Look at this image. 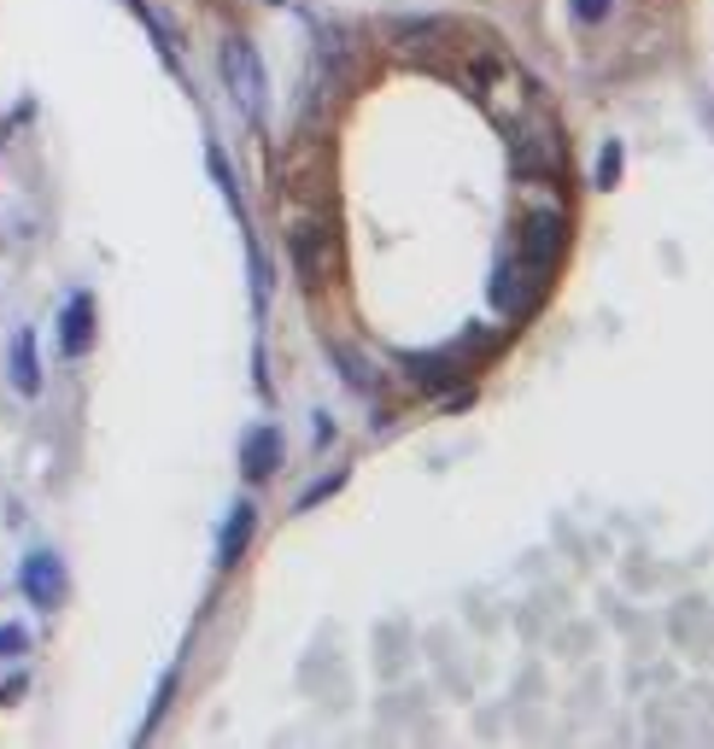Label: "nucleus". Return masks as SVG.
<instances>
[{"instance_id":"f03ea898","label":"nucleus","mask_w":714,"mask_h":749,"mask_svg":"<svg viewBox=\"0 0 714 749\" xmlns=\"http://www.w3.org/2000/svg\"><path fill=\"white\" fill-rule=\"evenodd\" d=\"M19 586H24V598L36 603V609H59L65 603V562L54 551H30Z\"/></svg>"},{"instance_id":"1a4fd4ad","label":"nucleus","mask_w":714,"mask_h":749,"mask_svg":"<svg viewBox=\"0 0 714 749\" xmlns=\"http://www.w3.org/2000/svg\"><path fill=\"white\" fill-rule=\"evenodd\" d=\"M411 369L422 374V387H428V393H434V387H451L457 374H463V364H457V357H411Z\"/></svg>"},{"instance_id":"7ed1b4c3","label":"nucleus","mask_w":714,"mask_h":749,"mask_svg":"<svg viewBox=\"0 0 714 749\" xmlns=\"http://www.w3.org/2000/svg\"><path fill=\"white\" fill-rule=\"evenodd\" d=\"M563 217H551V211H533L527 217V229H521V258L533 264V269H551L556 264V252H563Z\"/></svg>"},{"instance_id":"9d476101","label":"nucleus","mask_w":714,"mask_h":749,"mask_svg":"<svg viewBox=\"0 0 714 749\" xmlns=\"http://www.w3.org/2000/svg\"><path fill=\"white\" fill-rule=\"evenodd\" d=\"M334 364H339V369L352 374V387H357V393H369V387H376V374H369V364H364V357H357V352H346V346H334Z\"/></svg>"},{"instance_id":"9b49d317","label":"nucleus","mask_w":714,"mask_h":749,"mask_svg":"<svg viewBox=\"0 0 714 749\" xmlns=\"http://www.w3.org/2000/svg\"><path fill=\"white\" fill-rule=\"evenodd\" d=\"M339 486H346V469H339V474H329V481H316L311 492H299V509H316L322 498H334Z\"/></svg>"},{"instance_id":"39448f33","label":"nucleus","mask_w":714,"mask_h":749,"mask_svg":"<svg viewBox=\"0 0 714 749\" xmlns=\"http://www.w3.org/2000/svg\"><path fill=\"white\" fill-rule=\"evenodd\" d=\"M7 369H12V387H19L24 399H36V393H42V352H36V329H19V334H12V357H7Z\"/></svg>"},{"instance_id":"0eeeda50","label":"nucleus","mask_w":714,"mask_h":749,"mask_svg":"<svg viewBox=\"0 0 714 749\" xmlns=\"http://www.w3.org/2000/svg\"><path fill=\"white\" fill-rule=\"evenodd\" d=\"M252 527H258V509L234 504L229 521H223V539H217V568H234V562H241V551L252 544Z\"/></svg>"},{"instance_id":"20e7f679","label":"nucleus","mask_w":714,"mask_h":749,"mask_svg":"<svg viewBox=\"0 0 714 749\" xmlns=\"http://www.w3.org/2000/svg\"><path fill=\"white\" fill-rule=\"evenodd\" d=\"M94 346V299L89 293H71L59 311V352L65 357H82Z\"/></svg>"},{"instance_id":"f257e3e1","label":"nucleus","mask_w":714,"mask_h":749,"mask_svg":"<svg viewBox=\"0 0 714 749\" xmlns=\"http://www.w3.org/2000/svg\"><path fill=\"white\" fill-rule=\"evenodd\" d=\"M223 82H229V94H234V106H241L246 117H258L264 112V65L258 54H252V42H223Z\"/></svg>"},{"instance_id":"6e6552de","label":"nucleus","mask_w":714,"mask_h":749,"mask_svg":"<svg viewBox=\"0 0 714 749\" xmlns=\"http://www.w3.org/2000/svg\"><path fill=\"white\" fill-rule=\"evenodd\" d=\"M492 304H498V311H521V304H527L516 264H498V276H492Z\"/></svg>"},{"instance_id":"4468645a","label":"nucleus","mask_w":714,"mask_h":749,"mask_svg":"<svg viewBox=\"0 0 714 749\" xmlns=\"http://www.w3.org/2000/svg\"><path fill=\"white\" fill-rule=\"evenodd\" d=\"M574 12H580L586 24H603L609 19V0H574Z\"/></svg>"},{"instance_id":"ddd939ff","label":"nucleus","mask_w":714,"mask_h":749,"mask_svg":"<svg viewBox=\"0 0 714 749\" xmlns=\"http://www.w3.org/2000/svg\"><path fill=\"white\" fill-rule=\"evenodd\" d=\"M615 176H621V141H609L598 159V187H615Z\"/></svg>"},{"instance_id":"423d86ee","label":"nucleus","mask_w":714,"mask_h":749,"mask_svg":"<svg viewBox=\"0 0 714 749\" xmlns=\"http://www.w3.org/2000/svg\"><path fill=\"white\" fill-rule=\"evenodd\" d=\"M241 469H246V481H269V474L281 469V434L276 428H252L246 446H241Z\"/></svg>"},{"instance_id":"f8f14e48","label":"nucleus","mask_w":714,"mask_h":749,"mask_svg":"<svg viewBox=\"0 0 714 749\" xmlns=\"http://www.w3.org/2000/svg\"><path fill=\"white\" fill-rule=\"evenodd\" d=\"M0 656H7V661L12 656H30V633H24V626H12V621L0 626Z\"/></svg>"}]
</instances>
